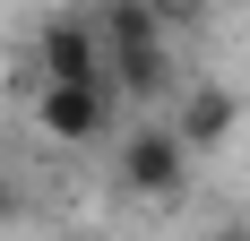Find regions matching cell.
<instances>
[{
  "label": "cell",
  "mask_w": 250,
  "mask_h": 241,
  "mask_svg": "<svg viewBox=\"0 0 250 241\" xmlns=\"http://www.w3.org/2000/svg\"><path fill=\"white\" fill-rule=\"evenodd\" d=\"M173 120H181V138L199 146V155H216V146H233V129H242V95L216 86V78H199V86L173 95Z\"/></svg>",
  "instance_id": "obj_5"
},
{
  "label": "cell",
  "mask_w": 250,
  "mask_h": 241,
  "mask_svg": "<svg viewBox=\"0 0 250 241\" xmlns=\"http://www.w3.org/2000/svg\"><path fill=\"white\" fill-rule=\"evenodd\" d=\"M104 26L95 9H61V18L35 26V78H104Z\"/></svg>",
  "instance_id": "obj_3"
},
{
  "label": "cell",
  "mask_w": 250,
  "mask_h": 241,
  "mask_svg": "<svg viewBox=\"0 0 250 241\" xmlns=\"http://www.w3.org/2000/svg\"><path fill=\"white\" fill-rule=\"evenodd\" d=\"M190 164H199V146L181 138V120H138V129H121V146H112V181H121L138 207H173L181 190H190Z\"/></svg>",
  "instance_id": "obj_1"
},
{
  "label": "cell",
  "mask_w": 250,
  "mask_h": 241,
  "mask_svg": "<svg viewBox=\"0 0 250 241\" xmlns=\"http://www.w3.org/2000/svg\"><path fill=\"white\" fill-rule=\"evenodd\" d=\"M18 216H26V190L9 181V172H0V224H18Z\"/></svg>",
  "instance_id": "obj_6"
},
{
  "label": "cell",
  "mask_w": 250,
  "mask_h": 241,
  "mask_svg": "<svg viewBox=\"0 0 250 241\" xmlns=\"http://www.w3.org/2000/svg\"><path fill=\"white\" fill-rule=\"evenodd\" d=\"M121 86H112V69L104 78H35V129H43L52 146H104L112 138V120H121Z\"/></svg>",
  "instance_id": "obj_2"
},
{
  "label": "cell",
  "mask_w": 250,
  "mask_h": 241,
  "mask_svg": "<svg viewBox=\"0 0 250 241\" xmlns=\"http://www.w3.org/2000/svg\"><path fill=\"white\" fill-rule=\"evenodd\" d=\"M112 86L129 103H173L181 95V69H173V35H155V43H112Z\"/></svg>",
  "instance_id": "obj_4"
}]
</instances>
